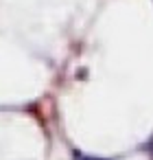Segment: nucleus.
Instances as JSON below:
<instances>
[{
  "instance_id": "obj_1",
  "label": "nucleus",
  "mask_w": 153,
  "mask_h": 160,
  "mask_svg": "<svg viewBox=\"0 0 153 160\" xmlns=\"http://www.w3.org/2000/svg\"><path fill=\"white\" fill-rule=\"evenodd\" d=\"M77 160H101V158H90V156H79Z\"/></svg>"
}]
</instances>
